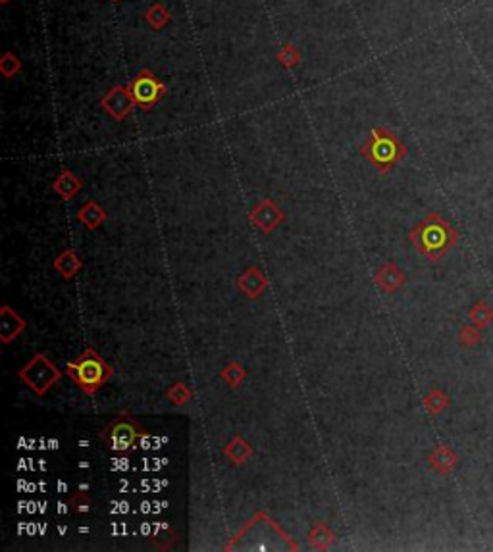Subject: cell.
<instances>
[{"mask_svg": "<svg viewBox=\"0 0 493 552\" xmlns=\"http://www.w3.org/2000/svg\"><path fill=\"white\" fill-rule=\"evenodd\" d=\"M408 241L424 258L437 262L459 242V231L441 214L428 212L408 233Z\"/></svg>", "mask_w": 493, "mask_h": 552, "instance_id": "1", "label": "cell"}, {"mask_svg": "<svg viewBox=\"0 0 493 552\" xmlns=\"http://www.w3.org/2000/svg\"><path fill=\"white\" fill-rule=\"evenodd\" d=\"M360 156L377 172L393 170L406 156V146L399 137L387 127H374L372 133L360 146Z\"/></svg>", "mask_w": 493, "mask_h": 552, "instance_id": "2", "label": "cell"}, {"mask_svg": "<svg viewBox=\"0 0 493 552\" xmlns=\"http://www.w3.org/2000/svg\"><path fill=\"white\" fill-rule=\"evenodd\" d=\"M68 373L83 393L93 395L114 376V369L108 362H105V358L98 354L97 350L85 349L78 358L69 362Z\"/></svg>", "mask_w": 493, "mask_h": 552, "instance_id": "3", "label": "cell"}, {"mask_svg": "<svg viewBox=\"0 0 493 552\" xmlns=\"http://www.w3.org/2000/svg\"><path fill=\"white\" fill-rule=\"evenodd\" d=\"M62 378V371L56 368V364L43 352H37L33 358L20 369V379L28 387L43 397L50 389L56 385V381Z\"/></svg>", "mask_w": 493, "mask_h": 552, "instance_id": "4", "label": "cell"}, {"mask_svg": "<svg viewBox=\"0 0 493 552\" xmlns=\"http://www.w3.org/2000/svg\"><path fill=\"white\" fill-rule=\"evenodd\" d=\"M143 437V429L137 424L133 417L118 416L112 419L105 431H102V441L110 446L114 452H129L133 450Z\"/></svg>", "mask_w": 493, "mask_h": 552, "instance_id": "5", "label": "cell"}, {"mask_svg": "<svg viewBox=\"0 0 493 552\" xmlns=\"http://www.w3.org/2000/svg\"><path fill=\"white\" fill-rule=\"evenodd\" d=\"M129 89L135 104L143 110H151L166 95V85L156 79L151 69H141L129 83Z\"/></svg>", "mask_w": 493, "mask_h": 552, "instance_id": "6", "label": "cell"}, {"mask_svg": "<svg viewBox=\"0 0 493 552\" xmlns=\"http://www.w3.org/2000/svg\"><path fill=\"white\" fill-rule=\"evenodd\" d=\"M100 104H102L108 116L114 117L116 122L127 119V117L131 116V112H133V106H137L129 85H116V87H112L102 97Z\"/></svg>", "mask_w": 493, "mask_h": 552, "instance_id": "7", "label": "cell"}, {"mask_svg": "<svg viewBox=\"0 0 493 552\" xmlns=\"http://www.w3.org/2000/svg\"><path fill=\"white\" fill-rule=\"evenodd\" d=\"M249 218L262 233H272L285 222V214L272 198H262L254 204L249 212Z\"/></svg>", "mask_w": 493, "mask_h": 552, "instance_id": "8", "label": "cell"}, {"mask_svg": "<svg viewBox=\"0 0 493 552\" xmlns=\"http://www.w3.org/2000/svg\"><path fill=\"white\" fill-rule=\"evenodd\" d=\"M374 281H376L380 291L387 292V295H395L399 289H403V285L406 283V275L395 262H386L374 273Z\"/></svg>", "mask_w": 493, "mask_h": 552, "instance_id": "9", "label": "cell"}, {"mask_svg": "<svg viewBox=\"0 0 493 552\" xmlns=\"http://www.w3.org/2000/svg\"><path fill=\"white\" fill-rule=\"evenodd\" d=\"M237 287H239V291H241L247 299L254 301V299H261L262 295H264V291L268 289V279H266L264 271H262L259 266H251V268H247V270L239 275Z\"/></svg>", "mask_w": 493, "mask_h": 552, "instance_id": "10", "label": "cell"}, {"mask_svg": "<svg viewBox=\"0 0 493 552\" xmlns=\"http://www.w3.org/2000/svg\"><path fill=\"white\" fill-rule=\"evenodd\" d=\"M428 465L432 468V472L437 475H449L453 474L459 468V455L454 452L451 446L439 445L432 448L428 452Z\"/></svg>", "mask_w": 493, "mask_h": 552, "instance_id": "11", "label": "cell"}, {"mask_svg": "<svg viewBox=\"0 0 493 552\" xmlns=\"http://www.w3.org/2000/svg\"><path fill=\"white\" fill-rule=\"evenodd\" d=\"M23 330H25V320L18 312L12 310L8 304H4L0 310V339H2V343L4 345L12 343L16 337H20Z\"/></svg>", "mask_w": 493, "mask_h": 552, "instance_id": "12", "label": "cell"}, {"mask_svg": "<svg viewBox=\"0 0 493 552\" xmlns=\"http://www.w3.org/2000/svg\"><path fill=\"white\" fill-rule=\"evenodd\" d=\"M223 456H226V460L233 465L245 464V462L252 456L251 443H249L247 439H243L241 435L233 437L232 441L223 446Z\"/></svg>", "mask_w": 493, "mask_h": 552, "instance_id": "13", "label": "cell"}, {"mask_svg": "<svg viewBox=\"0 0 493 552\" xmlns=\"http://www.w3.org/2000/svg\"><path fill=\"white\" fill-rule=\"evenodd\" d=\"M81 187H83V181L69 170H62L58 177L54 179V183H52V189L64 200H72L81 191Z\"/></svg>", "mask_w": 493, "mask_h": 552, "instance_id": "14", "label": "cell"}, {"mask_svg": "<svg viewBox=\"0 0 493 552\" xmlns=\"http://www.w3.org/2000/svg\"><path fill=\"white\" fill-rule=\"evenodd\" d=\"M78 220L83 223L87 229H97V227H100V225L105 223V220H107V212H105V208H102L98 203L89 200V203L83 204V206L78 210Z\"/></svg>", "mask_w": 493, "mask_h": 552, "instance_id": "15", "label": "cell"}, {"mask_svg": "<svg viewBox=\"0 0 493 552\" xmlns=\"http://www.w3.org/2000/svg\"><path fill=\"white\" fill-rule=\"evenodd\" d=\"M81 266H83L81 258L74 251H69V249L62 252V254H58L56 260H54V270L58 271L64 279H72L81 270Z\"/></svg>", "mask_w": 493, "mask_h": 552, "instance_id": "16", "label": "cell"}, {"mask_svg": "<svg viewBox=\"0 0 493 552\" xmlns=\"http://www.w3.org/2000/svg\"><path fill=\"white\" fill-rule=\"evenodd\" d=\"M449 397H447V393H445L443 389L439 387H432L428 393H426L424 397V408L432 414V416H439V414H443L445 410L449 408Z\"/></svg>", "mask_w": 493, "mask_h": 552, "instance_id": "17", "label": "cell"}, {"mask_svg": "<svg viewBox=\"0 0 493 552\" xmlns=\"http://www.w3.org/2000/svg\"><path fill=\"white\" fill-rule=\"evenodd\" d=\"M309 541L314 549L318 551H326L333 542H336V533L331 531L328 523H316L309 533Z\"/></svg>", "mask_w": 493, "mask_h": 552, "instance_id": "18", "label": "cell"}, {"mask_svg": "<svg viewBox=\"0 0 493 552\" xmlns=\"http://www.w3.org/2000/svg\"><path fill=\"white\" fill-rule=\"evenodd\" d=\"M468 320H470V323H474L476 327H480V330L487 327V325L493 321V308L490 306V302L483 301V299H480L478 302H474L472 308L468 312Z\"/></svg>", "mask_w": 493, "mask_h": 552, "instance_id": "19", "label": "cell"}, {"mask_svg": "<svg viewBox=\"0 0 493 552\" xmlns=\"http://www.w3.org/2000/svg\"><path fill=\"white\" fill-rule=\"evenodd\" d=\"M145 20L153 30L160 31L164 30L166 25L172 21V14L166 10V6L162 2H156V4H153V6L145 12Z\"/></svg>", "mask_w": 493, "mask_h": 552, "instance_id": "20", "label": "cell"}, {"mask_svg": "<svg viewBox=\"0 0 493 552\" xmlns=\"http://www.w3.org/2000/svg\"><path fill=\"white\" fill-rule=\"evenodd\" d=\"M482 331H480V327H476L474 323L472 325H463L457 333V341H459V345L463 349H474V347H478L482 343Z\"/></svg>", "mask_w": 493, "mask_h": 552, "instance_id": "21", "label": "cell"}, {"mask_svg": "<svg viewBox=\"0 0 493 552\" xmlns=\"http://www.w3.org/2000/svg\"><path fill=\"white\" fill-rule=\"evenodd\" d=\"M247 376V369L243 368L239 362H230L226 368L222 369V379L228 383V387L237 389L243 383V379Z\"/></svg>", "mask_w": 493, "mask_h": 552, "instance_id": "22", "label": "cell"}, {"mask_svg": "<svg viewBox=\"0 0 493 552\" xmlns=\"http://www.w3.org/2000/svg\"><path fill=\"white\" fill-rule=\"evenodd\" d=\"M166 397H168V400L174 404V406H184V404H187L191 398H193V391L187 387L185 383H174L172 387L168 389V393H166Z\"/></svg>", "mask_w": 493, "mask_h": 552, "instance_id": "23", "label": "cell"}, {"mask_svg": "<svg viewBox=\"0 0 493 552\" xmlns=\"http://www.w3.org/2000/svg\"><path fill=\"white\" fill-rule=\"evenodd\" d=\"M276 58H278V62H280L285 69H293L300 64V52L297 50V47L285 45V47H281Z\"/></svg>", "mask_w": 493, "mask_h": 552, "instance_id": "24", "label": "cell"}, {"mask_svg": "<svg viewBox=\"0 0 493 552\" xmlns=\"http://www.w3.org/2000/svg\"><path fill=\"white\" fill-rule=\"evenodd\" d=\"M20 69H21V62L14 52H6V54L2 56V60H0V71H2L4 78L8 79L14 78Z\"/></svg>", "mask_w": 493, "mask_h": 552, "instance_id": "25", "label": "cell"}, {"mask_svg": "<svg viewBox=\"0 0 493 552\" xmlns=\"http://www.w3.org/2000/svg\"><path fill=\"white\" fill-rule=\"evenodd\" d=\"M68 504L72 506V510L74 512H89L91 508H93V498L89 496L85 491H78V493H74L72 496L68 498Z\"/></svg>", "mask_w": 493, "mask_h": 552, "instance_id": "26", "label": "cell"}, {"mask_svg": "<svg viewBox=\"0 0 493 552\" xmlns=\"http://www.w3.org/2000/svg\"><path fill=\"white\" fill-rule=\"evenodd\" d=\"M2 2H4V4H8V2H10V0H2Z\"/></svg>", "mask_w": 493, "mask_h": 552, "instance_id": "27", "label": "cell"}, {"mask_svg": "<svg viewBox=\"0 0 493 552\" xmlns=\"http://www.w3.org/2000/svg\"><path fill=\"white\" fill-rule=\"evenodd\" d=\"M112 2H118V0H112Z\"/></svg>", "mask_w": 493, "mask_h": 552, "instance_id": "28", "label": "cell"}]
</instances>
